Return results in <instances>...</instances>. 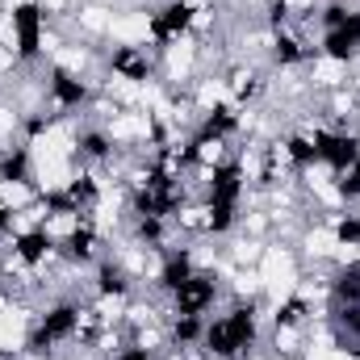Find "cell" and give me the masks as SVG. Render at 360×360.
<instances>
[{
    "mask_svg": "<svg viewBox=\"0 0 360 360\" xmlns=\"http://www.w3.org/2000/svg\"><path fill=\"white\" fill-rule=\"evenodd\" d=\"M80 319H84V310H80L76 302L51 306V310L42 314V323L34 327V335H30V352H51L55 344L76 340V335H80Z\"/></svg>",
    "mask_w": 360,
    "mask_h": 360,
    "instance_id": "cell-1",
    "label": "cell"
},
{
    "mask_svg": "<svg viewBox=\"0 0 360 360\" xmlns=\"http://www.w3.org/2000/svg\"><path fill=\"white\" fill-rule=\"evenodd\" d=\"M314 147H319V164H327L335 176H344L360 160V139L344 130H314Z\"/></svg>",
    "mask_w": 360,
    "mask_h": 360,
    "instance_id": "cell-2",
    "label": "cell"
},
{
    "mask_svg": "<svg viewBox=\"0 0 360 360\" xmlns=\"http://www.w3.org/2000/svg\"><path fill=\"white\" fill-rule=\"evenodd\" d=\"M8 21H13V38H17V59H25V63L38 59V51H42V8L34 0H21V4H13Z\"/></svg>",
    "mask_w": 360,
    "mask_h": 360,
    "instance_id": "cell-3",
    "label": "cell"
},
{
    "mask_svg": "<svg viewBox=\"0 0 360 360\" xmlns=\"http://www.w3.org/2000/svg\"><path fill=\"white\" fill-rule=\"evenodd\" d=\"M214 297H218V281L210 272H193L172 293V306H176V314H205L214 306Z\"/></svg>",
    "mask_w": 360,
    "mask_h": 360,
    "instance_id": "cell-4",
    "label": "cell"
},
{
    "mask_svg": "<svg viewBox=\"0 0 360 360\" xmlns=\"http://www.w3.org/2000/svg\"><path fill=\"white\" fill-rule=\"evenodd\" d=\"M188 25H193V4L188 0H168L160 13H151V38L160 46H168L172 38L188 34Z\"/></svg>",
    "mask_w": 360,
    "mask_h": 360,
    "instance_id": "cell-5",
    "label": "cell"
},
{
    "mask_svg": "<svg viewBox=\"0 0 360 360\" xmlns=\"http://www.w3.org/2000/svg\"><path fill=\"white\" fill-rule=\"evenodd\" d=\"M222 323H226V331H231L235 352H239V356H248V348H256V340H260L256 306H252V302H248V306H235L231 314H222Z\"/></svg>",
    "mask_w": 360,
    "mask_h": 360,
    "instance_id": "cell-6",
    "label": "cell"
},
{
    "mask_svg": "<svg viewBox=\"0 0 360 360\" xmlns=\"http://www.w3.org/2000/svg\"><path fill=\"white\" fill-rule=\"evenodd\" d=\"M51 252H55V239H51V231H46V226L21 231V235L13 239V256H17L25 269H38V264H42Z\"/></svg>",
    "mask_w": 360,
    "mask_h": 360,
    "instance_id": "cell-7",
    "label": "cell"
},
{
    "mask_svg": "<svg viewBox=\"0 0 360 360\" xmlns=\"http://www.w3.org/2000/svg\"><path fill=\"white\" fill-rule=\"evenodd\" d=\"M51 96H55L59 109H80V105L89 101V84H84L76 72L55 68V72H51Z\"/></svg>",
    "mask_w": 360,
    "mask_h": 360,
    "instance_id": "cell-8",
    "label": "cell"
},
{
    "mask_svg": "<svg viewBox=\"0 0 360 360\" xmlns=\"http://www.w3.org/2000/svg\"><path fill=\"white\" fill-rule=\"evenodd\" d=\"M109 63H113V72L122 80H147V72H151V59H147L143 46H117Z\"/></svg>",
    "mask_w": 360,
    "mask_h": 360,
    "instance_id": "cell-9",
    "label": "cell"
},
{
    "mask_svg": "<svg viewBox=\"0 0 360 360\" xmlns=\"http://www.w3.org/2000/svg\"><path fill=\"white\" fill-rule=\"evenodd\" d=\"M59 252H63L72 264H89L92 256H96V231H92L89 222H80L76 231H68V239L59 243Z\"/></svg>",
    "mask_w": 360,
    "mask_h": 360,
    "instance_id": "cell-10",
    "label": "cell"
},
{
    "mask_svg": "<svg viewBox=\"0 0 360 360\" xmlns=\"http://www.w3.org/2000/svg\"><path fill=\"white\" fill-rule=\"evenodd\" d=\"M193 272H197V269H193V256H188V252H168V256H164V269H160L155 281H160V289H164V293H176Z\"/></svg>",
    "mask_w": 360,
    "mask_h": 360,
    "instance_id": "cell-11",
    "label": "cell"
},
{
    "mask_svg": "<svg viewBox=\"0 0 360 360\" xmlns=\"http://www.w3.org/2000/svg\"><path fill=\"white\" fill-rule=\"evenodd\" d=\"M235 130H239V113H235V105H214V109L205 113V122H201L197 134L226 143V134H235Z\"/></svg>",
    "mask_w": 360,
    "mask_h": 360,
    "instance_id": "cell-12",
    "label": "cell"
},
{
    "mask_svg": "<svg viewBox=\"0 0 360 360\" xmlns=\"http://www.w3.org/2000/svg\"><path fill=\"white\" fill-rule=\"evenodd\" d=\"M134 285H130V276L122 264H113V260H105L101 269H96V293L101 297H126Z\"/></svg>",
    "mask_w": 360,
    "mask_h": 360,
    "instance_id": "cell-13",
    "label": "cell"
},
{
    "mask_svg": "<svg viewBox=\"0 0 360 360\" xmlns=\"http://www.w3.org/2000/svg\"><path fill=\"white\" fill-rule=\"evenodd\" d=\"M285 155H289L293 168H314V164H319L314 134H289V139H285Z\"/></svg>",
    "mask_w": 360,
    "mask_h": 360,
    "instance_id": "cell-14",
    "label": "cell"
},
{
    "mask_svg": "<svg viewBox=\"0 0 360 360\" xmlns=\"http://www.w3.org/2000/svg\"><path fill=\"white\" fill-rule=\"evenodd\" d=\"M0 180H4V184H30V180H34V172H30V151H25V147H17L13 155H4Z\"/></svg>",
    "mask_w": 360,
    "mask_h": 360,
    "instance_id": "cell-15",
    "label": "cell"
},
{
    "mask_svg": "<svg viewBox=\"0 0 360 360\" xmlns=\"http://www.w3.org/2000/svg\"><path fill=\"white\" fill-rule=\"evenodd\" d=\"M201 335H205V314H176V323H172V344H201Z\"/></svg>",
    "mask_w": 360,
    "mask_h": 360,
    "instance_id": "cell-16",
    "label": "cell"
},
{
    "mask_svg": "<svg viewBox=\"0 0 360 360\" xmlns=\"http://www.w3.org/2000/svg\"><path fill=\"white\" fill-rule=\"evenodd\" d=\"M68 197H72V201L80 205V214H84V210H89L92 201L101 197V184H96V176H89V172H80L76 180H68Z\"/></svg>",
    "mask_w": 360,
    "mask_h": 360,
    "instance_id": "cell-17",
    "label": "cell"
},
{
    "mask_svg": "<svg viewBox=\"0 0 360 360\" xmlns=\"http://www.w3.org/2000/svg\"><path fill=\"white\" fill-rule=\"evenodd\" d=\"M80 155L84 160H109L113 155V139L105 130H84L80 134Z\"/></svg>",
    "mask_w": 360,
    "mask_h": 360,
    "instance_id": "cell-18",
    "label": "cell"
},
{
    "mask_svg": "<svg viewBox=\"0 0 360 360\" xmlns=\"http://www.w3.org/2000/svg\"><path fill=\"white\" fill-rule=\"evenodd\" d=\"M272 59H276V63H302V59H310V51H306L297 38L276 34V42H272Z\"/></svg>",
    "mask_w": 360,
    "mask_h": 360,
    "instance_id": "cell-19",
    "label": "cell"
},
{
    "mask_svg": "<svg viewBox=\"0 0 360 360\" xmlns=\"http://www.w3.org/2000/svg\"><path fill=\"white\" fill-rule=\"evenodd\" d=\"M348 13H352V4H344V0H327V4H323V13H319L323 34H327V30H340V25L348 21Z\"/></svg>",
    "mask_w": 360,
    "mask_h": 360,
    "instance_id": "cell-20",
    "label": "cell"
},
{
    "mask_svg": "<svg viewBox=\"0 0 360 360\" xmlns=\"http://www.w3.org/2000/svg\"><path fill=\"white\" fill-rule=\"evenodd\" d=\"M134 235H139L143 243H151V248H155V243L164 239V218H151V214H143V218L134 222Z\"/></svg>",
    "mask_w": 360,
    "mask_h": 360,
    "instance_id": "cell-21",
    "label": "cell"
},
{
    "mask_svg": "<svg viewBox=\"0 0 360 360\" xmlns=\"http://www.w3.org/2000/svg\"><path fill=\"white\" fill-rule=\"evenodd\" d=\"M302 319H306V302H302V297H289V302L276 310V327H297Z\"/></svg>",
    "mask_w": 360,
    "mask_h": 360,
    "instance_id": "cell-22",
    "label": "cell"
},
{
    "mask_svg": "<svg viewBox=\"0 0 360 360\" xmlns=\"http://www.w3.org/2000/svg\"><path fill=\"white\" fill-rule=\"evenodd\" d=\"M335 239H340L344 248H360V218L356 214H348V218L335 222Z\"/></svg>",
    "mask_w": 360,
    "mask_h": 360,
    "instance_id": "cell-23",
    "label": "cell"
},
{
    "mask_svg": "<svg viewBox=\"0 0 360 360\" xmlns=\"http://www.w3.org/2000/svg\"><path fill=\"white\" fill-rule=\"evenodd\" d=\"M335 188H340V197H348V201H356L360 197V160L344 172V176L335 180Z\"/></svg>",
    "mask_w": 360,
    "mask_h": 360,
    "instance_id": "cell-24",
    "label": "cell"
},
{
    "mask_svg": "<svg viewBox=\"0 0 360 360\" xmlns=\"http://www.w3.org/2000/svg\"><path fill=\"white\" fill-rule=\"evenodd\" d=\"M113 360H155V356H151L143 344H130V348H122V352H117Z\"/></svg>",
    "mask_w": 360,
    "mask_h": 360,
    "instance_id": "cell-25",
    "label": "cell"
},
{
    "mask_svg": "<svg viewBox=\"0 0 360 360\" xmlns=\"http://www.w3.org/2000/svg\"><path fill=\"white\" fill-rule=\"evenodd\" d=\"M8 226H13V210H8V201L0 197V235H4Z\"/></svg>",
    "mask_w": 360,
    "mask_h": 360,
    "instance_id": "cell-26",
    "label": "cell"
},
{
    "mask_svg": "<svg viewBox=\"0 0 360 360\" xmlns=\"http://www.w3.org/2000/svg\"><path fill=\"white\" fill-rule=\"evenodd\" d=\"M0 281H4V276H0Z\"/></svg>",
    "mask_w": 360,
    "mask_h": 360,
    "instance_id": "cell-27",
    "label": "cell"
}]
</instances>
